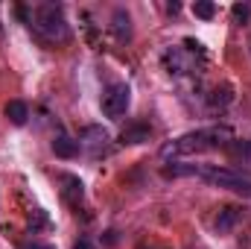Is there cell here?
<instances>
[{
	"instance_id": "cell-1",
	"label": "cell",
	"mask_w": 251,
	"mask_h": 249,
	"mask_svg": "<svg viewBox=\"0 0 251 249\" xmlns=\"http://www.w3.org/2000/svg\"><path fill=\"white\" fill-rule=\"evenodd\" d=\"M234 141V132L228 126H210V129H199L187 132L170 144L161 147L164 158H176V156H193V153H204V150H216V147H228Z\"/></svg>"
},
{
	"instance_id": "cell-2",
	"label": "cell",
	"mask_w": 251,
	"mask_h": 249,
	"mask_svg": "<svg viewBox=\"0 0 251 249\" xmlns=\"http://www.w3.org/2000/svg\"><path fill=\"white\" fill-rule=\"evenodd\" d=\"M32 27H35L47 41H67V38H70V27H67V21H64L62 9L53 6V3L38 6V9L32 12Z\"/></svg>"
},
{
	"instance_id": "cell-3",
	"label": "cell",
	"mask_w": 251,
	"mask_h": 249,
	"mask_svg": "<svg viewBox=\"0 0 251 249\" xmlns=\"http://www.w3.org/2000/svg\"><path fill=\"white\" fill-rule=\"evenodd\" d=\"M196 179L210 182V185H216V187H225V190H234V193H243V196H251V179L240 176V173H237V170H231V167H219V164H199Z\"/></svg>"
},
{
	"instance_id": "cell-4",
	"label": "cell",
	"mask_w": 251,
	"mask_h": 249,
	"mask_svg": "<svg viewBox=\"0 0 251 249\" xmlns=\"http://www.w3.org/2000/svg\"><path fill=\"white\" fill-rule=\"evenodd\" d=\"M128 103H131V88H128L126 82L108 85V91L102 94V112H105L108 118H123L126 109H128Z\"/></svg>"
},
{
	"instance_id": "cell-5",
	"label": "cell",
	"mask_w": 251,
	"mask_h": 249,
	"mask_svg": "<svg viewBox=\"0 0 251 249\" xmlns=\"http://www.w3.org/2000/svg\"><path fill=\"white\" fill-rule=\"evenodd\" d=\"M111 32H114L117 41H128L131 38V18H128L126 9H117L111 15Z\"/></svg>"
},
{
	"instance_id": "cell-6",
	"label": "cell",
	"mask_w": 251,
	"mask_h": 249,
	"mask_svg": "<svg viewBox=\"0 0 251 249\" xmlns=\"http://www.w3.org/2000/svg\"><path fill=\"white\" fill-rule=\"evenodd\" d=\"M82 141H85V147H88L91 153H100V147H105V141H108V132H105L102 126H88V129L82 132Z\"/></svg>"
},
{
	"instance_id": "cell-7",
	"label": "cell",
	"mask_w": 251,
	"mask_h": 249,
	"mask_svg": "<svg viewBox=\"0 0 251 249\" xmlns=\"http://www.w3.org/2000/svg\"><path fill=\"white\" fill-rule=\"evenodd\" d=\"M6 118H9L15 126H24L26 121H29L26 103H24V100H9V103H6Z\"/></svg>"
},
{
	"instance_id": "cell-8",
	"label": "cell",
	"mask_w": 251,
	"mask_h": 249,
	"mask_svg": "<svg viewBox=\"0 0 251 249\" xmlns=\"http://www.w3.org/2000/svg\"><path fill=\"white\" fill-rule=\"evenodd\" d=\"M149 126L146 124H131L123 129V135H120V141L123 144H143V141H149Z\"/></svg>"
},
{
	"instance_id": "cell-9",
	"label": "cell",
	"mask_w": 251,
	"mask_h": 249,
	"mask_svg": "<svg viewBox=\"0 0 251 249\" xmlns=\"http://www.w3.org/2000/svg\"><path fill=\"white\" fill-rule=\"evenodd\" d=\"M237 220H240V211H237L234 205H228V208H222V211H219V217H216V232H219V235H225V232H231V229L237 226Z\"/></svg>"
},
{
	"instance_id": "cell-10",
	"label": "cell",
	"mask_w": 251,
	"mask_h": 249,
	"mask_svg": "<svg viewBox=\"0 0 251 249\" xmlns=\"http://www.w3.org/2000/svg\"><path fill=\"white\" fill-rule=\"evenodd\" d=\"M53 153H56L59 158H73V156L79 153V144H76L73 138H67V135H59V138L53 141Z\"/></svg>"
},
{
	"instance_id": "cell-11",
	"label": "cell",
	"mask_w": 251,
	"mask_h": 249,
	"mask_svg": "<svg viewBox=\"0 0 251 249\" xmlns=\"http://www.w3.org/2000/svg\"><path fill=\"white\" fill-rule=\"evenodd\" d=\"M228 153L234 158H240V161H251V141H231Z\"/></svg>"
},
{
	"instance_id": "cell-12",
	"label": "cell",
	"mask_w": 251,
	"mask_h": 249,
	"mask_svg": "<svg viewBox=\"0 0 251 249\" xmlns=\"http://www.w3.org/2000/svg\"><path fill=\"white\" fill-rule=\"evenodd\" d=\"M193 15L201 18V21H210V18L216 15V6H213L210 0H196V3H193Z\"/></svg>"
},
{
	"instance_id": "cell-13",
	"label": "cell",
	"mask_w": 251,
	"mask_h": 249,
	"mask_svg": "<svg viewBox=\"0 0 251 249\" xmlns=\"http://www.w3.org/2000/svg\"><path fill=\"white\" fill-rule=\"evenodd\" d=\"M231 100H234V94H231V85H222V88H216V91L210 94V100H207V103L216 109V106H228Z\"/></svg>"
},
{
	"instance_id": "cell-14",
	"label": "cell",
	"mask_w": 251,
	"mask_h": 249,
	"mask_svg": "<svg viewBox=\"0 0 251 249\" xmlns=\"http://www.w3.org/2000/svg\"><path fill=\"white\" fill-rule=\"evenodd\" d=\"M62 182L67 185L64 187V196H67V199H82V182H79L76 176H67V173H64Z\"/></svg>"
},
{
	"instance_id": "cell-15",
	"label": "cell",
	"mask_w": 251,
	"mask_h": 249,
	"mask_svg": "<svg viewBox=\"0 0 251 249\" xmlns=\"http://www.w3.org/2000/svg\"><path fill=\"white\" fill-rule=\"evenodd\" d=\"M231 12H234V21H249L251 18V6H246V3H237Z\"/></svg>"
},
{
	"instance_id": "cell-16",
	"label": "cell",
	"mask_w": 251,
	"mask_h": 249,
	"mask_svg": "<svg viewBox=\"0 0 251 249\" xmlns=\"http://www.w3.org/2000/svg\"><path fill=\"white\" fill-rule=\"evenodd\" d=\"M117 241H120V238H117V232H114V229H111V232H105V238H102V244H105V247H117Z\"/></svg>"
},
{
	"instance_id": "cell-17",
	"label": "cell",
	"mask_w": 251,
	"mask_h": 249,
	"mask_svg": "<svg viewBox=\"0 0 251 249\" xmlns=\"http://www.w3.org/2000/svg\"><path fill=\"white\" fill-rule=\"evenodd\" d=\"M21 249H56V247H50V244H26V247H21Z\"/></svg>"
},
{
	"instance_id": "cell-18",
	"label": "cell",
	"mask_w": 251,
	"mask_h": 249,
	"mask_svg": "<svg viewBox=\"0 0 251 249\" xmlns=\"http://www.w3.org/2000/svg\"><path fill=\"white\" fill-rule=\"evenodd\" d=\"M73 249H91V244H88V241H79V244H76Z\"/></svg>"
},
{
	"instance_id": "cell-19",
	"label": "cell",
	"mask_w": 251,
	"mask_h": 249,
	"mask_svg": "<svg viewBox=\"0 0 251 249\" xmlns=\"http://www.w3.org/2000/svg\"><path fill=\"white\" fill-rule=\"evenodd\" d=\"M249 47H251V41H249Z\"/></svg>"
}]
</instances>
